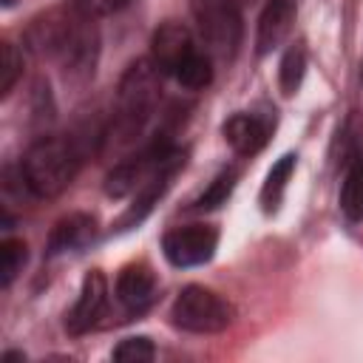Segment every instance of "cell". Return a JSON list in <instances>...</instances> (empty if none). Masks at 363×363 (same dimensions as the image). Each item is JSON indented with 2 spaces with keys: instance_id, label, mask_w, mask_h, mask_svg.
Masks as SVG:
<instances>
[{
  "instance_id": "obj_1",
  "label": "cell",
  "mask_w": 363,
  "mask_h": 363,
  "mask_svg": "<svg viewBox=\"0 0 363 363\" xmlns=\"http://www.w3.org/2000/svg\"><path fill=\"white\" fill-rule=\"evenodd\" d=\"M28 43L37 54L57 57L71 74H91L96 60V31L88 17L77 20L71 14H48L28 28Z\"/></svg>"
},
{
  "instance_id": "obj_2",
  "label": "cell",
  "mask_w": 363,
  "mask_h": 363,
  "mask_svg": "<svg viewBox=\"0 0 363 363\" xmlns=\"http://www.w3.org/2000/svg\"><path fill=\"white\" fill-rule=\"evenodd\" d=\"M159 96H162V68L153 60L130 62L116 88L113 133L119 142H130L145 130V125L156 113Z\"/></svg>"
},
{
  "instance_id": "obj_3",
  "label": "cell",
  "mask_w": 363,
  "mask_h": 363,
  "mask_svg": "<svg viewBox=\"0 0 363 363\" xmlns=\"http://www.w3.org/2000/svg\"><path fill=\"white\" fill-rule=\"evenodd\" d=\"M79 167V150L65 136H40L31 142V147L23 156L20 173L26 187L37 199H54L60 196Z\"/></svg>"
},
{
  "instance_id": "obj_4",
  "label": "cell",
  "mask_w": 363,
  "mask_h": 363,
  "mask_svg": "<svg viewBox=\"0 0 363 363\" xmlns=\"http://www.w3.org/2000/svg\"><path fill=\"white\" fill-rule=\"evenodd\" d=\"M199 37L218 60H233L241 43V11L235 0H190Z\"/></svg>"
},
{
  "instance_id": "obj_5",
  "label": "cell",
  "mask_w": 363,
  "mask_h": 363,
  "mask_svg": "<svg viewBox=\"0 0 363 363\" xmlns=\"http://www.w3.org/2000/svg\"><path fill=\"white\" fill-rule=\"evenodd\" d=\"M170 318L179 329L184 332H196V335H213V332H224L233 320V309L227 306L224 298H218L213 289L204 286H184L170 309Z\"/></svg>"
},
{
  "instance_id": "obj_6",
  "label": "cell",
  "mask_w": 363,
  "mask_h": 363,
  "mask_svg": "<svg viewBox=\"0 0 363 363\" xmlns=\"http://www.w3.org/2000/svg\"><path fill=\"white\" fill-rule=\"evenodd\" d=\"M218 244V233L204 224H190V227H176L162 238L164 258L173 267H199L213 258Z\"/></svg>"
},
{
  "instance_id": "obj_7",
  "label": "cell",
  "mask_w": 363,
  "mask_h": 363,
  "mask_svg": "<svg viewBox=\"0 0 363 363\" xmlns=\"http://www.w3.org/2000/svg\"><path fill=\"white\" fill-rule=\"evenodd\" d=\"M199 51L196 45V37L187 26L182 23H162L156 31H153V40H150V60L162 68V74H176L182 65H187Z\"/></svg>"
},
{
  "instance_id": "obj_8",
  "label": "cell",
  "mask_w": 363,
  "mask_h": 363,
  "mask_svg": "<svg viewBox=\"0 0 363 363\" xmlns=\"http://www.w3.org/2000/svg\"><path fill=\"white\" fill-rule=\"evenodd\" d=\"M105 303H108V284H105V275L99 269H91L85 278H82V286H79V298L74 303V309L68 312L65 318V329L71 335H82L88 332L99 315L105 312Z\"/></svg>"
},
{
  "instance_id": "obj_9",
  "label": "cell",
  "mask_w": 363,
  "mask_h": 363,
  "mask_svg": "<svg viewBox=\"0 0 363 363\" xmlns=\"http://www.w3.org/2000/svg\"><path fill=\"white\" fill-rule=\"evenodd\" d=\"M269 133H272V122L258 113H233L224 122V139L241 156L258 153L269 142Z\"/></svg>"
},
{
  "instance_id": "obj_10",
  "label": "cell",
  "mask_w": 363,
  "mask_h": 363,
  "mask_svg": "<svg viewBox=\"0 0 363 363\" xmlns=\"http://www.w3.org/2000/svg\"><path fill=\"white\" fill-rule=\"evenodd\" d=\"M156 292V275L145 264H128L116 278V298L128 312H142Z\"/></svg>"
},
{
  "instance_id": "obj_11",
  "label": "cell",
  "mask_w": 363,
  "mask_h": 363,
  "mask_svg": "<svg viewBox=\"0 0 363 363\" xmlns=\"http://www.w3.org/2000/svg\"><path fill=\"white\" fill-rule=\"evenodd\" d=\"M292 17H295V0H267L258 20V37H255L258 54L272 51L286 37Z\"/></svg>"
},
{
  "instance_id": "obj_12",
  "label": "cell",
  "mask_w": 363,
  "mask_h": 363,
  "mask_svg": "<svg viewBox=\"0 0 363 363\" xmlns=\"http://www.w3.org/2000/svg\"><path fill=\"white\" fill-rule=\"evenodd\" d=\"M96 227H94V218L85 216V213H71L65 218H60L48 235V255H60V252H71V250H79L85 247L91 238H94Z\"/></svg>"
},
{
  "instance_id": "obj_13",
  "label": "cell",
  "mask_w": 363,
  "mask_h": 363,
  "mask_svg": "<svg viewBox=\"0 0 363 363\" xmlns=\"http://www.w3.org/2000/svg\"><path fill=\"white\" fill-rule=\"evenodd\" d=\"M340 210L349 221H363V150L349 153V167L340 187Z\"/></svg>"
},
{
  "instance_id": "obj_14",
  "label": "cell",
  "mask_w": 363,
  "mask_h": 363,
  "mask_svg": "<svg viewBox=\"0 0 363 363\" xmlns=\"http://www.w3.org/2000/svg\"><path fill=\"white\" fill-rule=\"evenodd\" d=\"M295 162H298V156H295V153H286V156H281V159L272 164V170L267 173V182H264V187H261V204H264L267 213L275 210L278 201L284 199V190H286V182H289V176H292V170H295Z\"/></svg>"
},
{
  "instance_id": "obj_15",
  "label": "cell",
  "mask_w": 363,
  "mask_h": 363,
  "mask_svg": "<svg viewBox=\"0 0 363 363\" xmlns=\"http://www.w3.org/2000/svg\"><path fill=\"white\" fill-rule=\"evenodd\" d=\"M303 71H306V48L301 43L298 45H289L286 54H284V60H281V71H278V82H281V91L286 96H292L301 88Z\"/></svg>"
},
{
  "instance_id": "obj_16",
  "label": "cell",
  "mask_w": 363,
  "mask_h": 363,
  "mask_svg": "<svg viewBox=\"0 0 363 363\" xmlns=\"http://www.w3.org/2000/svg\"><path fill=\"white\" fill-rule=\"evenodd\" d=\"M173 79H176L179 85H184V88H190V91L207 88V85H210V79H213L210 57H207L204 51H201V54H196L184 68H179V71L173 74Z\"/></svg>"
},
{
  "instance_id": "obj_17",
  "label": "cell",
  "mask_w": 363,
  "mask_h": 363,
  "mask_svg": "<svg viewBox=\"0 0 363 363\" xmlns=\"http://www.w3.org/2000/svg\"><path fill=\"white\" fill-rule=\"evenodd\" d=\"M26 244L17 241V238H6L0 244V284L3 286H11V281L17 278V272L23 269L26 264Z\"/></svg>"
},
{
  "instance_id": "obj_18",
  "label": "cell",
  "mask_w": 363,
  "mask_h": 363,
  "mask_svg": "<svg viewBox=\"0 0 363 363\" xmlns=\"http://www.w3.org/2000/svg\"><path fill=\"white\" fill-rule=\"evenodd\" d=\"M20 74H23V54L11 43H3L0 45V96L11 94Z\"/></svg>"
},
{
  "instance_id": "obj_19",
  "label": "cell",
  "mask_w": 363,
  "mask_h": 363,
  "mask_svg": "<svg viewBox=\"0 0 363 363\" xmlns=\"http://www.w3.org/2000/svg\"><path fill=\"white\" fill-rule=\"evenodd\" d=\"M233 187H235V170H221V173L210 182V187L199 196L196 207H199V210H213V207L227 204V199H230Z\"/></svg>"
},
{
  "instance_id": "obj_20",
  "label": "cell",
  "mask_w": 363,
  "mask_h": 363,
  "mask_svg": "<svg viewBox=\"0 0 363 363\" xmlns=\"http://www.w3.org/2000/svg\"><path fill=\"white\" fill-rule=\"evenodd\" d=\"M156 349L147 337H125L116 349H113V360L119 363H147L153 360Z\"/></svg>"
},
{
  "instance_id": "obj_21",
  "label": "cell",
  "mask_w": 363,
  "mask_h": 363,
  "mask_svg": "<svg viewBox=\"0 0 363 363\" xmlns=\"http://www.w3.org/2000/svg\"><path fill=\"white\" fill-rule=\"evenodd\" d=\"M74 6H77V11H79L82 17L94 20V17L116 14L119 9H125V6H128V0H77Z\"/></svg>"
},
{
  "instance_id": "obj_22",
  "label": "cell",
  "mask_w": 363,
  "mask_h": 363,
  "mask_svg": "<svg viewBox=\"0 0 363 363\" xmlns=\"http://www.w3.org/2000/svg\"><path fill=\"white\" fill-rule=\"evenodd\" d=\"M3 360H6V363H11V360H23V352H6Z\"/></svg>"
},
{
  "instance_id": "obj_23",
  "label": "cell",
  "mask_w": 363,
  "mask_h": 363,
  "mask_svg": "<svg viewBox=\"0 0 363 363\" xmlns=\"http://www.w3.org/2000/svg\"><path fill=\"white\" fill-rule=\"evenodd\" d=\"M235 3H238V6H244V3H252V0H235Z\"/></svg>"
},
{
  "instance_id": "obj_24",
  "label": "cell",
  "mask_w": 363,
  "mask_h": 363,
  "mask_svg": "<svg viewBox=\"0 0 363 363\" xmlns=\"http://www.w3.org/2000/svg\"><path fill=\"white\" fill-rule=\"evenodd\" d=\"M360 79H363V71H360Z\"/></svg>"
}]
</instances>
